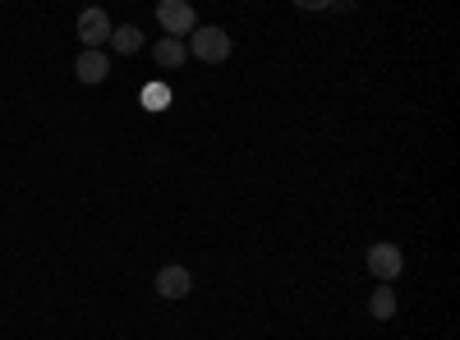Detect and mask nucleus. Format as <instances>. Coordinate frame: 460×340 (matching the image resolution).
Wrapping results in <instances>:
<instances>
[{"label": "nucleus", "mask_w": 460, "mask_h": 340, "mask_svg": "<svg viewBox=\"0 0 460 340\" xmlns=\"http://www.w3.org/2000/svg\"><path fill=\"white\" fill-rule=\"evenodd\" d=\"M364 262H368V272H373L382 285H392V281L405 272V253H401L396 244H387V240H382V244H373Z\"/></svg>", "instance_id": "f257e3e1"}, {"label": "nucleus", "mask_w": 460, "mask_h": 340, "mask_svg": "<svg viewBox=\"0 0 460 340\" xmlns=\"http://www.w3.org/2000/svg\"><path fill=\"white\" fill-rule=\"evenodd\" d=\"M157 23L166 28V37H175V42H180L184 32L199 28V14H194L189 0H162V5H157Z\"/></svg>", "instance_id": "f03ea898"}, {"label": "nucleus", "mask_w": 460, "mask_h": 340, "mask_svg": "<svg viewBox=\"0 0 460 340\" xmlns=\"http://www.w3.org/2000/svg\"><path fill=\"white\" fill-rule=\"evenodd\" d=\"M184 51H194L208 65H221L230 56V32L226 28H194V42H189Z\"/></svg>", "instance_id": "7ed1b4c3"}, {"label": "nucleus", "mask_w": 460, "mask_h": 340, "mask_svg": "<svg viewBox=\"0 0 460 340\" xmlns=\"http://www.w3.org/2000/svg\"><path fill=\"white\" fill-rule=\"evenodd\" d=\"M79 42H84V51H102L111 42V19H106L102 5H88L79 14Z\"/></svg>", "instance_id": "20e7f679"}, {"label": "nucleus", "mask_w": 460, "mask_h": 340, "mask_svg": "<svg viewBox=\"0 0 460 340\" xmlns=\"http://www.w3.org/2000/svg\"><path fill=\"white\" fill-rule=\"evenodd\" d=\"M157 294L162 299H189V294H194V272L175 267V262H171V267H162L157 272Z\"/></svg>", "instance_id": "39448f33"}, {"label": "nucleus", "mask_w": 460, "mask_h": 340, "mask_svg": "<svg viewBox=\"0 0 460 340\" xmlns=\"http://www.w3.org/2000/svg\"><path fill=\"white\" fill-rule=\"evenodd\" d=\"M74 74H79V83H106V79H111L106 51H79V60H74Z\"/></svg>", "instance_id": "423d86ee"}, {"label": "nucleus", "mask_w": 460, "mask_h": 340, "mask_svg": "<svg viewBox=\"0 0 460 340\" xmlns=\"http://www.w3.org/2000/svg\"><path fill=\"white\" fill-rule=\"evenodd\" d=\"M368 313H373L377 322H392V318H396V290H392V285H377V290L368 294Z\"/></svg>", "instance_id": "0eeeda50"}, {"label": "nucleus", "mask_w": 460, "mask_h": 340, "mask_svg": "<svg viewBox=\"0 0 460 340\" xmlns=\"http://www.w3.org/2000/svg\"><path fill=\"white\" fill-rule=\"evenodd\" d=\"M184 56H189V51H184V42H175V37H162V42L152 47V60H157L162 69H180Z\"/></svg>", "instance_id": "6e6552de"}, {"label": "nucleus", "mask_w": 460, "mask_h": 340, "mask_svg": "<svg viewBox=\"0 0 460 340\" xmlns=\"http://www.w3.org/2000/svg\"><path fill=\"white\" fill-rule=\"evenodd\" d=\"M138 42H143V32H138V28H111V47L120 51V56H134Z\"/></svg>", "instance_id": "1a4fd4ad"}, {"label": "nucleus", "mask_w": 460, "mask_h": 340, "mask_svg": "<svg viewBox=\"0 0 460 340\" xmlns=\"http://www.w3.org/2000/svg\"><path fill=\"white\" fill-rule=\"evenodd\" d=\"M143 101H147V110H162V106L171 101V92H166L162 83H147V88H143Z\"/></svg>", "instance_id": "9d476101"}]
</instances>
